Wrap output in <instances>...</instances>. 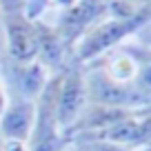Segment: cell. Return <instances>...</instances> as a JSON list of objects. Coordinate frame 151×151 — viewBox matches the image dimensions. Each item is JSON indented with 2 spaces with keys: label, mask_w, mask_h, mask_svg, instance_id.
Masks as SVG:
<instances>
[{
  "label": "cell",
  "mask_w": 151,
  "mask_h": 151,
  "mask_svg": "<svg viewBox=\"0 0 151 151\" xmlns=\"http://www.w3.org/2000/svg\"><path fill=\"white\" fill-rule=\"evenodd\" d=\"M151 22V0L145 5H133L129 0H111L109 16L78 40L71 60L87 67L111 49L129 42Z\"/></svg>",
  "instance_id": "cell-1"
},
{
  "label": "cell",
  "mask_w": 151,
  "mask_h": 151,
  "mask_svg": "<svg viewBox=\"0 0 151 151\" xmlns=\"http://www.w3.org/2000/svg\"><path fill=\"white\" fill-rule=\"evenodd\" d=\"M53 80H56V118L67 138V131L76 124V120L82 116L85 107L89 104L85 67L71 60L62 71L53 73Z\"/></svg>",
  "instance_id": "cell-2"
},
{
  "label": "cell",
  "mask_w": 151,
  "mask_h": 151,
  "mask_svg": "<svg viewBox=\"0 0 151 151\" xmlns=\"http://www.w3.org/2000/svg\"><path fill=\"white\" fill-rule=\"evenodd\" d=\"M29 151H67L69 140L65 138L56 118V80H47L42 93L36 100V122L27 140Z\"/></svg>",
  "instance_id": "cell-3"
},
{
  "label": "cell",
  "mask_w": 151,
  "mask_h": 151,
  "mask_svg": "<svg viewBox=\"0 0 151 151\" xmlns=\"http://www.w3.org/2000/svg\"><path fill=\"white\" fill-rule=\"evenodd\" d=\"M85 85H87V100L89 104H102V107L116 109H140L151 104L133 85H122L113 80L98 67H85Z\"/></svg>",
  "instance_id": "cell-4"
},
{
  "label": "cell",
  "mask_w": 151,
  "mask_h": 151,
  "mask_svg": "<svg viewBox=\"0 0 151 151\" xmlns=\"http://www.w3.org/2000/svg\"><path fill=\"white\" fill-rule=\"evenodd\" d=\"M109 11H111V0H78L69 9H62L53 29L60 36L67 51L73 53L78 40L98 22H102L109 16Z\"/></svg>",
  "instance_id": "cell-5"
},
{
  "label": "cell",
  "mask_w": 151,
  "mask_h": 151,
  "mask_svg": "<svg viewBox=\"0 0 151 151\" xmlns=\"http://www.w3.org/2000/svg\"><path fill=\"white\" fill-rule=\"evenodd\" d=\"M0 78L7 87L9 98H22V100H33L36 102L51 76L38 60L14 62L5 56V58H0Z\"/></svg>",
  "instance_id": "cell-6"
},
{
  "label": "cell",
  "mask_w": 151,
  "mask_h": 151,
  "mask_svg": "<svg viewBox=\"0 0 151 151\" xmlns=\"http://www.w3.org/2000/svg\"><path fill=\"white\" fill-rule=\"evenodd\" d=\"M2 20L7 58L14 62H33L38 56V20L29 16H9Z\"/></svg>",
  "instance_id": "cell-7"
},
{
  "label": "cell",
  "mask_w": 151,
  "mask_h": 151,
  "mask_svg": "<svg viewBox=\"0 0 151 151\" xmlns=\"http://www.w3.org/2000/svg\"><path fill=\"white\" fill-rule=\"evenodd\" d=\"M36 122V102L22 98H9L5 113L0 116V133L2 140L27 142Z\"/></svg>",
  "instance_id": "cell-8"
},
{
  "label": "cell",
  "mask_w": 151,
  "mask_h": 151,
  "mask_svg": "<svg viewBox=\"0 0 151 151\" xmlns=\"http://www.w3.org/2000/svg\"><path fill=\"white\" fill-rule=\"evenodd\" d=\"M124 45H127L129 53L136 60V80H133V87L147 100H151V49L136 42V40H129Z\"/></svg>",
  "instance_id": "cell-9"
},
{
  "label": "cell",
  "mask_w": 151,
  "mask_h": 151,
  "mask_svg": "<svg viewBox=\"0 0 151 151\" xmlns=\"http://www.w3.org/2000/svg\"><path fill=\"white\" fill-rule=\"evenodd\" d=\"M27 16V0H0V18Z\"/></svg>",
  "instance_id": "cell-10"
},
{
  "label": "cell",
  "mask_w": 151,
  "mask_h": 151,
  "mask_svg": "<svg viewBox=\"0 0 151 151\" xmlns=\"http://www.w3.org/2000/svg\"><path fill=\"white\" fill-rule=\"evenodd\" d=\"M73 147L78 151H131V149H124V147H118V145H109V142H78Z\"/></svg>",
  "instance_id": "cell-11"
},
{
  "label": "cell",
  "mask_w": 151,
  "mask_h": 151,
  "mask_svg": "<svg viewBox=\"0 0 151 151\" xmlns=\"http://www.w3.org/2000/svg\"><path fill=\"white\" fill-rule=\"evenodd\" d=\"M49 9V0H27V16L31 20H42V14Z\"/></svg>",
  "instance_id": "cell-12"
},
{
  "label": "cell",
  "mask_w": 151,
  "mask_h": 151,
  "mask_svg": "<svg viewBox=\"0 0 151 151\" xmlns=\"http://www.w3.org/2000/svg\"><path fill=\"white\" fill-rule=\"evenodd\" d=\"M0 151H29V147L27 142H20V140H2Z\"/></svg>",
  "instance_id": "cell-13"
},
{
  "label": "cell",
  "mask_w": 151,
  "mask_h": 151,
  "mask_svg": "<svg viewBox=\"0 0 151 151\" xmlns=\"http://www.w3.org/2000/svg\"><path fill=\"white\" fill-rule=\"evenodd\" d=\"M133 40H136V42H140V45H145V47H149V49H151V22L147 24V27L142 29V31L138 33L136 38H133Z\"/></svg>",
  "instance_id": "cell-14"
},
{
  "label": "cell",
  "mask_w": 151,
  "mask_h": 151,
  "mask_svg": "<svg viewBox=\"0 0 151 151\" xmlns=\"http://www.w3.org/2000/svg\"><path fill=\"white\" fill-rule=\"evenodd\" d=\"M7 104H9V93H7V87H5V82H2V78H0V116L5 113Z\"/></svg>",
  "instance_id": "cell-15"
},
{
  "label": "cell",
  "mask_w": 151,
  "mask_h": 151,
  "mask_svg": "<svg viewBox=\"0 0 151 151\" xmlns=\"http://www.w3.org/2000/svg\"><path fill=\"white\" fill-rule=\"evenodd\" d=\"M76 2H78V0H49V5H56L58 9H69L71 5H76Z\"/></svg>",
  "instance_id": "cell-16"
},
{
  "label": "cell",
  "mask_w": 151,
  "mask_h": 151,
  "mask_svg": "<svg viewBox=\"0 0 151 151\" xmlns=\"http://www.w3.org/2000/svg\"><path fill=\"white\" fill-rule=\"evenodd\" d=\"M131 151H151V145H142V147H136V149Z\"/></svg>",
  "instance_id": "cell-17"
},
{
  "label": "cell",
  "mask_w": 151,
  "mask_h": 151,
  "mask_svg": "<svg viewBox=\"0 0 151 151\" xmlns=\"http://www.w3.org/2000/svg\"><path fill=\"white\" fill-rule=\"evenodd\" d=\"M71 151H78V149H71Z\"/></svg>",
  "instance_id": "cell-18"
},
{
  "label": "cell",
  "mask_w": 151,
  "mask_h": 151,
  "mask_svg": "<svg viewBox=\"0 0 151 151\" xmlns=\"http://www.w3.org/2000/svg\"><path fill=\"white\" fill-rule=\"evenodd\" d=\"M149 145H151V142H149Z\"/></svg>",
  "instance_id": "cell-19"
}]
</instances>
